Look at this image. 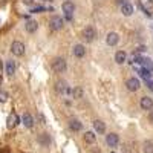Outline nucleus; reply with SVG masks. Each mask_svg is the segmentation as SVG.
Listing matches in <instances>:
<instances>
[{"label": "nucleus", "mask_w": 153, "mask_h": 153, "mask_svg": "<svg viewBox=\"0 0 153 153\" xmlns=\"http://www.w3.org/2000/svg\"><path fill=\"white\" fill-rule=\"evenodd\" d=\"M118 42H120V35H118L117 32H109V34H107L106 43H107L109 46H117Z\"/></svg>", "instance_id": "1a4fd4ad"}, {"label": "nucleus", "mask_w": 153, "mask_h": 153, "mask_svg": "<svg viewBox=\"0 0 153 153\" xmlns=\"http://www.w3.org/2000/svg\"><path fill=\"white\" fill-rule=\"evenodd\" d=\"M38 143H40L43 147H48L51 144V136L49 133H42L40 136H38Z\"/></svg>", "instance_id": "4be33fe9"}, {"label": "nucleus", "mask_w": 153, "mask_h": 153, "mask_svg": "<svg viewBox=\"0 0 153 153\" xmlns=\"http://www.w3.org/2000/svg\"><path fill=\"white\" fill-rule=\"evenodd\" d=\"M63 25H65V20H63L60 16H54L49 20V28L52 31H60L63 28Z\"/></svg>", "instance_id": "f03ea898"}, {"label": "nucleus", "mask_w": 153, "mask_h": 153, "mask_svg": "<svg viewBox=\"0 0 153 153\" xmlns=\"http://www.w3.org/2000/svg\"><path fill=\"white\" fill-rule=\"evenodd\" d=\"M55 91H57V94H66V92L71 94V89L68 87V83L65 80H58L55 83Z\"/></svg>", "instance_id": "6e6552de"}, {"label": "nucleus", "mask_w": 153, "mask_h": 153, "mask_svg": "<svg viewBox=\"0 0 153 153\" xmlns=\"http://www.w3.org/2000/svg\"><path fill=\"white\" fill-rule=\"evenodd\" d=\"M69 129H71L72 132H80V130L83 129V124H81L78 120H75V118H74V120L69 121Z\"/></svg>", "instance_id": "dca6fc26"}, {"label": "nucleus", "mask_w": 153, "mask_h": 153, "mask_svg": "<svg viewBox=\"0 0 153 153\" xmlns=\"http://www.w3.org/2000/svg\"><path fill=\"white\" fill-rule=\"evenodd\" d=\"M115 2H117V5H124V3H127V0H115Z\"/></svg>", "instance_id": "2f4dec72"}, {"label": "nucleus", "mask_w": 153, "mask_h": 153, "mask_svg": "<svg viewBox=\"0 0 153 153\" xmlns=\"http://www.w3.org/2000/svg\"><path fill=\"white\" fill-rule=\"evenodd\" d=\"M95 37H97V31L94 26H86L84 31H83V38L87 42V43H91L95 40Z\"/></svg>", "instance_id": "7ed1b4c3"}, {"label": "nucleus", "mask_w": 153, "mask_h": 153, "mask_svg": "<svg viewBox=\"0 0 153 153\" xmlns=\"http://www.w3.org/2000/svg\"><path fill=\"white\" fill-rule=\"evenodd\" d=\"M5 71H6V74H8L9 76L14 75V74H16V61H12V60L6 61V68H5Z\"/></svg>", "instance_id": "412c9836"}, {"label": "nucleus", "mask_w": 153, "mask_h": 153, "mask_svg": "<svg viewBox=\"0 0 153 153\" xmlns=\"http://www.w3.org/2000/svg\"><path fill=\"white\" fill-rule=\"evenodd\" d=\"M139 75H141L143 78H146L147 81L150 80V76H152V74H150V69H146V68H144V69H141V71H139Z\"/></svg>", "instance_id": "a878e982"}, {"label": "nucleus", "mask_w": 153, "mask_h": 153, "mask_svg": "<svg viewBox=\"0 0 153 153\" xmlns=\"http://www.w3.org/2000/svg\"><path fill=\"white\" fill-rule=\"evenodd\" d=\"M8 98H9L8 92H5V91H0V103H6Z\"/></svg>", "instance_id": "bb28decb"}, {"label": "nucleus", "mask_w": 153, "mask_h": 153, "mask_svg": "<svg viewBox=\"0 0 153 153\" xmlns=\"http://www.w3.org/2000/svg\"><path fill=\"white\" fill-rule=\"evenodd\" d=\"M139 63H143L146 69H153V63H152V60H150V58H146V57H144V58L139 60Z\"/></svg>", "instance_id": "393cba45"}, {"label": "nucleus", "mask_w": 153, "mask_h": 153, "mask_svg": "<svg viewBox=\"0 0 153 153\" xmlns=\"http://www.w3.org/2000/svg\"><path fill=\"white\" fill-rule=\"evenodd\" d=\"M126 60H127V54L124 51H118V52L115 54V63H117V65H123V63H126Z\"/></svg>", "instance_id": "6ab92c4d"}, {"label": "nucleus", "mask_w": 153, "mask_h": 153, "mask_svg": "<svg viewBox=\"0 0 153 153\" xmlns=\"http://www.w3.org/2000/svg\"><path fill=\"white\" fill-rule=\"evenodd\" d=\"M139 106H141L143 110H150L153 109V100L150 97H143L141 101H139Z\"/></svg>", "instance_id": "9d476101"}, {"label": "nucleus", "mask_w": 153, "mask_h": 153, "mask_svg": "<svg viewBox=\"0 0 153 153\" xmlns=\"http://www.w3.org/2000/svg\"><path fill=\"white\" fill-rule=\"evenodd\" d=\"M94 129L98 135H103L106 132V123L103 120H95L94 121Z\"/></svg>", "instance_id": "ddd939ff"}, {"label": "nucleus", "mask_w": 153, "mask_h": 153, "mask_svg": "<svg viewBox=\"0 0 153 153\" xmlns=\"http://www.w3.org/2000/svg\"><path fill=\"white\" fill-rule=\"evenodd\" d=\"M37 117H38V120H40V124H46V120H45V117H43L42 113H38Z\"/></svg>", "instance_id": "c85d7f7f"}, {"label": "nucleus", "mask_w": 153, "mask_h": 153, "mask_svg": "<svg viewBox=\"0 0 153 153\" xmlns=\"http://www.w3.org/2000/svg\"><path fill=\"white\" fill-rule=\"evenodd\" d=\"M66 60L65 58H61V57H57L54 61H52V69H54V72H57V74H63L66 71Z\"/></svg>", "instance_id": "f257e3e1"}, {"label": "nucleus", "mask_w": 153, "mask_h": 153, "mask_svg": "<svg viewBox=\"0 0 153 153\" xmlns=\"http://www.w3.org/2000/svg\"><path fill=\"white\" fill-rule=\"evenodd\" d=\"M25 28H26V31H28L29 34H34V32L38 29V23H37L35 20H28L26 25H25Z\"/></svg>", "instance_id": "a211bd4d"}, {"label": "nucleus", "mask_w": 153, "mask_h": 153, "mask_svg": "<svg viewBox=\"0 0 153 153\" xmlns=\"http://www.w3.org/2000/svg\"><path fill=\"white\" fill-rule=\"evenodd\" d=\"M34 2H35V0H23V3H25V5H28V6L34 5Z\"/></svg>", "instance_id": "c756f323"}, {"label": "nucleus", "mask_w": 153, "mask_h": 153, "mask_svg": "<svg viewBox=\"0 0 153 153\" xmlns=\"http://www.w3.org/2000/svg\"><path fill=\"white\" fill-rule=\"evenodd\" d=\"M11 52L14 54L16 57H22L25 54V45L22 42H12L11 45Z\"/></svg>", "instance_id": "20e7f679"}, {"label": "nucleus", "mask_w": 153, "mask_h": 153, "mask_svg": "<svg viewBox=\"0 0 153 153\" xmlns=\"http://www.w3.org/2000/svg\"><path fill=\"white\" fill-rule=\"evenodd\" d=\"M43 2H51V0H43Z\"/></svg>", "instance_id": "c9c22d12"}, {"label": "nucleus", "mask_w": 153, "mask_h": 153, "mask_svg": "<svg viewBox=\"0 0 153 153\" xmlns=\"http://www.w3.org/2000/svg\"><path fill=\"white\" fill-rule=\"evenodd\" d=\"M106 144H107L109 147H117V146L120 144V136H118V133H115V132L107 133V135H106Z\"/></svg>", "instance_id": "39448f33"}, {"label": "nucleus", "mask_w": 153, "mask_h": 153, "mask_svg": "<svg viewBox=\"0 0 153 153\" xmlns=\"http://www.w3.org/2000/svg\"><path fill=\"white\" fill-rule=\"evenodd\" d=\"M72 54L76 57V58H83L86 55V48L83 45H75L74 49H72Z\"/></svg>", "instance_id": "2eb2a0df"}, {"label": "nucleus", "mask_w": 153, "mask_h": 153, "mask_svg": "<svg viewBox=\"0 0 153 153\" xmlns=\"http://www.w3.org/2000/svg\"><path fill=\"white\" fill-rule=\"evenodd\" d=\"M0 83H2V76H0Z\"/></svg>", "instance_id": "e433bc0d"}, {"label": "nucleus", "mask_w": 153, "mask_h": 153, "mask_svg": "<svg viewBox=\"0 0 153 153\" xmlns=\"http://www.w3.org/2000/svg\"><path fill=\"white\" fill-rule=\"evenodd\" d=\"M22 123L25 124V127H28V129H32V127H34V118H32V115L28 113V112H25V113H23V117H22Z\"/></svg>", "instance_id": "f8f14e48"}, {"label": "nucleus", "mask_w": 153, "mask_h": 153, "mask_svg": "<svg viewBox=\"0 0 153 153\" xmlns=\"http://www.w3.org/2000/svg\"><path fill=\"white\" fill-rule=\"evenodd\" d=\"M139 5L146 12V16H150V11H153V0H139Z\"/></svg>", "instance_id": "9b49d317"}, {"label": "nucleus", "mask_w": 153, "mask_h": 153, "mask_svg": "<svg viewBox=\"0 0 153 153\" xmlns=\"http://www.w3.org/2000/svg\"><path fill=\"white\" fill-rule=\"evenodd\" d=\"M83 139H84L86 144H94V143L97 141V135H95V132H91V130H89V132L84 133Z\"/></svg>", "instance_id": "f3484780"}, {"label": "nucleus", "mask_w": 153, "mask_h": 153, "mask_svg": "<svg viewBox=\"0 0 153 153\" xmlns=\"http://www.w3.org/2000/svg\"><path fill=\"white\" fill-rule=\"evenodd\" d=\"M149 87H150L152 91H153V83H152V81H149Z\"/></svg>", "instance_id": "72a5a7b5"}, {"label": "nucleus", "mask_w": 153, "mask_h": 153, "mask_svg": "<svg viewBox=\"0 0 153 153\" xmlns=\"http://www.w3.org/2000/svg\"><path fill=\"white\" fill-rule=\"evenodd\" d=\"M2 68H3V65H2V60H0V71H2Z\"/></svg>", "instance_id": "f704fd0d"}, {"label": "nucleus", "mask_w": 153, "mask_h": 153, "mask_svg": "<svg viewBox=\"0 0 153 153\" xmlns=\"http://www.w3.org/2000/svg\"><path fill=\"white\" fill-rule=\"evenodd\" d=\"M139 60H141V57L138 55V52L133 54V55L130 57V63H132V65H135V63H139Z\"/></svg>", "instance_id": "cd10ccee"}, {"label": "nucleus", "mask_w": 153, "mask_h": 153, "mask_svg": "<svg viewBox=\"0 0 153 153\" xmlns=\"http://www.w3.org/2000/svg\"><path fill=\"white\" fill-rule=\"evenodd\" d=\"M126 86H127V89H129L130 92H136L139 87H141V83H139V80L138 78H135V76H132V78H129L126 81Z\"/></svg>", "instance_id": "423d86ee"}, {"label": "nucleus", "mask_w": 153, "mask_h": 153, "mask_svg": "<svg viewBox=\"0 0 153 153\" xmlns=\"http://www.w3.org/2000/svg\"><path fill=\"white\" fill-rule=\"evenodd\" d=\"M71 95H72L75 100L83 98V89H81V87H74L72 91H71Z\"/></svg>", "instance_id": "5701e85b"}, {"label": "nucleus", "mask_w": 153, "mask_h": 153, "mask_svg": "<svg viewBox=\"0 0 153 153\" xmlns=\"http://www.w3.org/2000/svg\"><path fill=\"white\" fill-rule=\"evenodd\" d=\"M61 9H63V12H65L66 16H72L74 11H75V3L72 2V0H66V2H63Z\"/></svg>", "instance_id": "0eeeda50"}, {"label": "nucleus", "mask_w": 153, "mask_h": 153, "mask_svg": "<svg viewBox=\"0 0 153 153\" xmlns=\"http://www.w3.org/2000/svg\"><path fill=\"white\" fill-rule=\"evenodd\" d=\"M149 121L153 124V109H150V113H149Z\"/></svg>", "instance_id": "7c9ffc66"}, {"label": "nucleus", "mask_w": 153, "mask_h": 153, "mask_svg": "<svg viewBox=\"0 0 153 153\" xmlns=\"http://www.w3.org/2000/svg\"><path fill=\"white\" fill-rule=\"evenodd\" d=\"M121 12H123V16L130 17L133 14V6L130 3H124V5H121Z\"/></svg>", "instance_id": "aec40b11"}, {"label": "nucleus", "mask_w": 153, "mask_h": 153, "mask_svg": "<svg viewBox=\"0 0 153 153\" xmlns=\"http://www.w3.org/2000/svg\"><path fill=\"white\" fill-rule=\"evenodd\" d=\"M144 51H146L144 46H139V48H138V52H144Z\"/></svg>", "instance_id": "473e14b6"}, {"label": "nucleus", "mask_w": 153, "mask_h": 153, "mask_svg": "<svg viewBox=\"0 0 153 153\" xmlns=\"http://www.w3.org/2000/svg\"><path fill=\"white\" fill-rule=\"evenodd\" d=\"M143 153H153V141L143 143Z\"/></svg>", "instance_id": "b1692460"}, {"label": "nucleus", "mask_w": 153, "mask_h": 153, "mask_svg": "<svg viewBox=\"0 0 153 153\" xmlns=\"http://www.w3.org/2000/svg\"><path fill=\"white\" fill-rule=\"evenodd\" d=\"M19 124V117H17V113L16 112H12L9 113V117H8V121H6V126H8V129H14V127Z\"/></svg>", "instance_id": "4468645a"}, {"label": "nucleus", "mask_w": 153, "mask_h": 153, "mask_svg": "<svg viewBox=\"0 0 153 153\" xmlns=\"http://www.w3.org/2000/svg\"><path fill=\"white\" fill-rule=\"evenodd\" d=\"M2 153H8V152H6V150H5V152H2Z\"/></svg>", "instance_id": "4c0bfd02"}]
</instances>
